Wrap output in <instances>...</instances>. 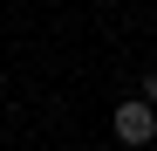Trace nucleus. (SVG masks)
I'll return each mask as SVG.
<instances>
[{"label": "nucleus", "mask_w": 157, "mask_h": 151, "mask_svg": "<svg viewBox=\"0 0 157 151\" xmlns=\"http://www.w3.org/2000/svg\"><path fill=\"white\" fill-rule=\"evenodd\" d=\"M116 144H150L157 137V103L150 96H130V103H116Z\"/></svg>", "instance_id": "nucleus-1"}, {"label": "nucleus", "mask_w": 157, "mask_h": 151, "mask_svg": "<svg viewBox=\"0 0 157 151\" xmlns=\"http://www.w3.org/2000/svg\"><path fill=\"white\" fill-rule=\"evenodd\" d=\"M144 96H150V103H157V69H150V76H144Z\"/></svg>", "instance_id": "nucleus-2"}]
</instances>
